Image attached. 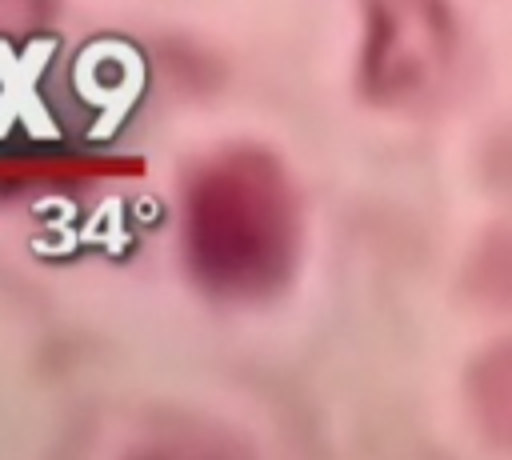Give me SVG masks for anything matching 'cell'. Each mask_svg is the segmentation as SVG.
<instances>
[{"instance_id": "obj_1", "label": "cell", "mask_w": 512, "mask_h": 460, "mask_svg": "<svg viewBox=\"0 0 512 460\" xmlns=\"http://www.w3.org/2000/svg\"><path fill=\"white\" fill-rule=\"evenodd\" d=\"M184 260L220 300H264L284 288L300 252V200L284 164L252 144L204 156L184 180Z\"/></svg>"}, {"instance_id": "obj_2", "label": "cell", "mask_w": 512, "mask_h": 460, "mask_svg": "<svg viewBox=\"0 0 512 460\" xmlns=\"http://www.w3.org/2000/svg\"><path fill=\"white\" fill-rule=\"evenodd\" d=\"M452 20L444 0H368L360 84L376 104H424L448 76Z\"/></svg>"}, {"instance_id": "obj_3", "label": "cell", "mask_w": 512, "mask_h": 460, "mask_svg": "<svg viewBox=\"0 0 512 460\" xmlns=\"http://www.w3.org/2000/svg\"><path fill=\"white\" fill-rule=\"evenodd\" d=\"M472 404L480 412V424L512 444V344L484 356L472 372Z\"/></svg>"}]
</instances>
